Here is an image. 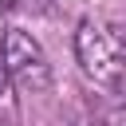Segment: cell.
<instances>
[{"label": "cell", "mask_w": 126, "mask_h": 126, "mask_svg": "<svg viewBox=\"0 0 126 126\" xmlns=\"http://www.w3.org/2000/svg\"><path fill=\"white\" fill-rule=\"evenodd\" d=\"M75 55H79V67L87 71V79H94L106 91H118L122 87L126 55H122V35H118L114 24L83 20L79 32H75Z\"/></svg>", "instance_id": "1"}, {"label": "cell", "mask_w": 126, "mask_h": 126, "mask_svg": "<svg viewBox=\"0 0 126 126\" xmlns=\"http://www.w3.org/2000/svg\"><path fill=\"white\" fill-rule=\"evenodd\" d=\"M0 59H4V75H8V83H16L20 91H47V83H51V67H47V55H43V47L28 35V32H20V28H12L8 35H4V43H0Z\"/></svg>", "instance_id": "2"}, {"label": "cell", "mask_w": 126, "mask_h": 126, "mask_svg": "<svg viewBox=\"0 0 126 126\" xmlns=\"http://www.w3.org/2000/svg\"><path fill=\"white\" fill-rule=\"evenodd\" d=\"M47 8H51V0H0V12H8V16H39Z\"/></svg>", "instance_id": "3"}, {"label": "cell", "mask_w": 126, "mask_h": 126, "mask_svg": "<svg viewBox=\"0 0 126 126\" xmlns=\"http://www.w3.org/2000/svg\"><path fill=\"white\" fill-rule=\"evenodd\" d=\"M0 102H8V75H4V59H0Z\"/></svg>", "instance_id": "4"}, {"label": "cell", "mask_w": 126, "mask_h": 126, "mask_svg": "<svg viewBox=\"0 0 126 126\" xmlns=\"http://www.w3.org/2000/svg\"><path fill=\"white\" fill-rule=\"evenodd\" d=\"M0 126H16V110H8V114H4V122H0Z\"/></svg>", "instance_id": "5"}]
</instances>
